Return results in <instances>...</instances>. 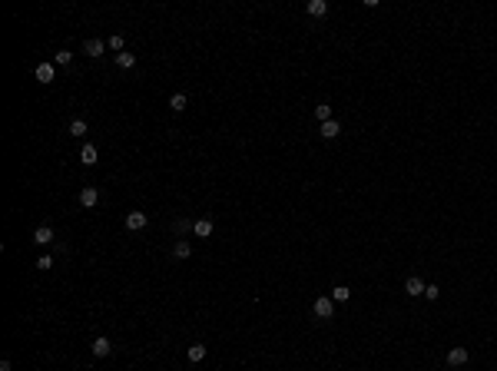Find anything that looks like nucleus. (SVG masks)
I'll list each match as a JSON object with an SVG mask.
<instances>
[{"instance_id": "obj_1", "label": "nucleus", "mask_w": 497, "mask_h": 371, "mask_svg": "<svg viewBox=\"0 0 497 371\" xmlns=\"http://www.w3.org/2000/svg\"><path fill=\"white\" fill-rule=\"evenodd\" d=\"M312 312H315V318H331L335 315V302H331V295H325V299H315L312 302Z\"/></svg>"}, {"instance_id": "obj_2", "label": "nucleus", "mask_w": 497, "mask_h": 371, "mask_svg": "<svg viewBox=\"0 0 497 371\" xmlns=\"http://www.w3.org/2000/svg\"><path fill=\"white\" fill-rule=\"evenodd\" d=\"M33 73H37L40 83H53V80H56V63H50V60H47V63H37V70H33Z\"/></svg>"}, {"instance_id": "obj_3", "label": "nucleus", "mask_w": 497, "mask_h": 371, "mask_svg": "<svg viewBox=\"0 0 497 371\" xmlns=\"http://www.w3.org/2000/svg\"><path fill=\"white\" fill-rule=\"evenodd\" d=\"M33 242H37V245H53L56 236H53L50 226H37V229H33Z\"/></svg>"}, {"instance_id": "obj_4", "label": "nucleus", "mask_w": 497, "mask_h": 371, "mask_svg": "<svg viewBox=\"0 0 497 371\" xmlns=\"http://www.w3.org/2000/svg\"><path fill=\"white\" fill-rule=\"evenodd\" d=\"M471 361V355H467V348H451L448 351V364L451 368H461V364Z\"/></svg>"}, {"instance_id": "obj_5", "label": "nucleus", "mask_w": 497, "mask_h": 371, "mask_svg": "<svg viewBox=\"0 0 497 371\" xmlns=\"http://www.w3.org/2000/svg\"><path fill=\"white\" fill-rule=\"evenodd\" d=\"M424 288H428V285L421 282L418 275H411L408 282H404V295H411V299H418V295H424Z\"/></svg>"}, {"instance_id": "obj_6", "label": "nucleus", "mask_w": 497, "mask_h": 371, "mask_svg": "<svg viewBox=\"0 0 497 371\" xmlns=\"http://www.w3.org/2000/svg\"><path fill=\"white\" fill-rule=\"evenodd\" d=\"M318 133H322V139H338L341 123H338V119H328V123H322V126H318Z\"/></svg>"}, {"instance_id": "obj_7", "label": "nucleus", "mask_w": 497, "mask_h": 371, "mask_svg": "<svg viewBox=\"0 0 497 371\" xmlns=\"http://www.w3.org/2000/svg\"><path fill=\"white\" fill-rule=\"evenodd\" d=\"M90 351H93L96 358H106V355L113 351V341H110V338H103V335H100V338H96L93 345H90Z\"/></svg>"}, {"instance_id": "obj_8", "label": "nucleus", "mask_w": 497, "mask_h": 371, "mask_svg": "<svg viewBox=\"0 0 497 371\" xmlns=\"http://www.w3.org/2000/svg\"><path fill=\"white\" fill-rule=\"evenodd\" d=\"M103 50H106V40H100V37H90L87 43H83V53L87 56H100Z\"/></svg>"}, {"instance_id": "obj_9", "label": "nucleus", "mask_w": 497, "mask_h": 371, "mask_svg": "<svg viewBox=\"0 0 497 371\" xmlns=\"http://www.w3.org/2000/svg\"><path fill=\"white\" fill-rule=\"evenodd\" d=\"M96 202H100V189H96V186H87V189L80 192V205H87V209H93Z\"/></svg>"}, {"instance_id": "obj_10", "label": "nucleus", "mask_w": 497, "mask_h": 371, "mask_svg": "<svg viewBox=\"0 0 497 371\" xmlns=\"http://www.w3.org/2000/svg\"><path fill=\"white\" fill-rule=\"evenodd\" d=\"M146 222H150V219H146V212H129L126 215V229L129 232H139V229H146Z\"/></svg>"}, {"instance_id": "obj_11", "label": "nucleus", "mask_w": 497, "mask_h": 371, "mask_svg": "<svg viewBox=\"0 0 497 371\" xmlns=\"http://www.w3.org/2000/svg\"><path fill=\"white\" fill-rule=\"evenodd\" d=\"M96 156H100V153H96L93 142H87V146L80 150V163H83V166H96Z\"/></svg>"}, {"instance_id": "obj_12", "label": "nucleus", "mask_w": 497, "mask_h": 371, "mask_svg": "<svg viewBox=\"0 0 497 371\" xmlns=\"http://www.w3.org/2000/svg\"><path fill=\"white\" fill-rule=\"evenodd\" d=\"M305 14L308 17H325V14H328V4H325V0H308V4H305Z\"/></svg>"}, {"instance_id": "obj_13", "label": "nucleus", "mask_w": 497, "mask_h": 371, "mask_svg": "<svg viewBox=\"0 0 497 371\" xmlns=\"http://www.w3.org/2000/svg\"><path fill=\"white\" fill-rule=\"evenodd\" d=\"M212 229H216L212 219H196V226H192V232H196L199 239H209V236H212Z\"/></svg>"}, {"instance_id": "obj_14", "label": "nucleus", "mask_w": 497, "mask_h": 371, "mask_svg": "<svg viewBox=\"0 0 497 371\" xmlns=\"http://www.w3.org/2000/svg\"><path fill=\"white\" fill-rule=\"evenodd\" d=\"M173 255H176V259H189V255H192V245L186 242V239H176V245H173Z\"/></svg>"}, {"instance_id": "obj_15", "label": "nucleus", "mask_w": 497, "mask_h": 371, "mask_svg": "<svg viewBox=\"0 0 497 371\" xmlns=\"http://www.w3.org/2000/svg\"><path fill=\"white\" fill-rule=\"evenodd\" d=\"M116 66H119V70H133V66H136V53H126V50L116 53Z\"/></svg>"}, {"instance_id": "obj_16", "label": "nucleus", "mask_w": 497, "mask_h": 371, "mask_svg": "<svg viewBox=\"0 0 497 371\" xmlns=\"http://www.w3.org/2000/svg\"><path fill=\"white\" fill-rule=\"evenodd\" d=\"M186 358H189L192 364L205 361V345H189V351H186Z\"/></svg>"}, {"instance_id": "obj_17", "label": "nucleus", "mask_w": 497, "mask_h": 371, "mask_svg": "<svg viewBox=\"0 0 497 371\" xmlns=\"http://www.w3.org/2000/svg\"><path fill=\"white\" fill-rule=\"evenodd\" d=\"M348 299H351V288H348V285H335V288H331V302L341 305V302H348Z\"/></svg>"}, {"instance_id": "obj_18", "label": "nucleus", "mask_w": 497, "mask_h": 371, "mask_svg": "<svg viewBox=\"0 0 497 371\" xmlns=\"http://www.w3.org/2000/svg\"><path fill=\"white\" fill-rule=\"evenodd\" d=\"M186 103H189V100H186V93H173V96H169V110L182 113V110H186Z\"/></svg>"}, {"instance_id": "obj_19", "label": "nucleus", "mask_w": 497, "mask_h": 371, "mask_svg": "<svg viewBox=\"0 0 497 371\" xmlns=\"http://www.w3.org/2000/svg\"><path fill=\"white\" fill-rule=\"evenodd\" d=\"M87 119H83V116H77V119H70V133L73 136H87Z\"/></svg>"}, {"instance_id": "obj_20", "label": "nucleus", "mask_w": 497, "mask_h": 371, "mask_svg": "<svg viewBox=\"0 0 497 371\" xmlns=\"http://www.w3.org/2000/svg\"><path fill=\"white\" fill-rule=\"evenodd\" d=\"M53 63L56 66H70L73 63V53H70V50H56V53H53Z\"/></svg>"}, {"instance_id": "obj_21", "label": "nucleus", "mask_w": 497, "mask_h": 371, "mask_svg": "<svg viewBox=\"0 0 497 371\" xmlns=\"http://www.w3.org/2000/svg\"><path fill=\"white\" fill-rule=\"evenodd\" d=\"M192 226H196V222H189V219H176L173 222V229H176V236H186V232H192Z\"/></svg>"}, {"instance_id": "obj_22", "label": "nucleus", "mask_w": 497, "mask_h": 371, "mask_svg": "<svg viewBox=\"0 0 497 371\" xmlns=\"http://www.w3.org/2000/svg\"><path fill=\"white\" fill-rule=\"evenodd\" d=\"M315 119H318V123H328V119H331V106H328V103H318V106H315Z\"/></svg>"}, {"instance_id": "obj_23", "label": "nucleus", "mask_w": 497, "mask_h": 371, "mask_svg": "<svg viewBox=\"0 0 497 371\" xmlns=\"http://www.w3.org/2000/svg\"><path fill=\"white\" fill-rule=\"evenodd\" d=\"M106 47H110V50H116V53H123V50H126V40L119 37V33H113V37L106 40Z\"/></svg>"}, {"instance_id": "obj_24", "label": "nucleus", "mask_w": 497, "mask_h": 371, "mask_svg": "<svg viewBox=\"0 0 497 371\" xmlns=\"http://www.w3.org/2000/svg\"><path fill=\"white\" fill-rule=\"evenodd\" d=\"M37 269L40 272H50V269H53V259H50V255H40V259H37Z\"/></svg>"}, {"instance_id": "obj_25", "label": "nucleus", "mask_w": 497, "mask_h": 371, "mask_svg": "<svg viewBox=\"0 0 497 371\" xmlns=\"http://www.w3.org/2000/svg\"><path fill=\"white\" fill-rule=\"evenodd\" d=\"M438 295H441V288H438V285H428V288H424V299H428V302H438Z\"/></svg>"}]
</instances>
